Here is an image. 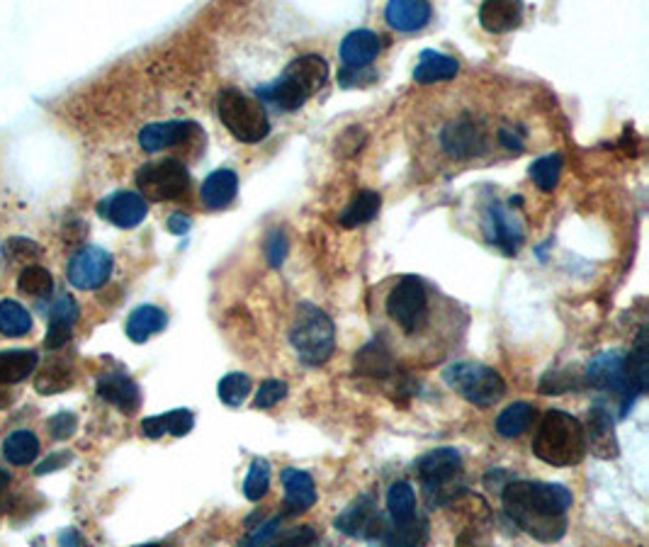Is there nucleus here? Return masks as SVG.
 I'll return each mask as SVG.
<instances>
[{"instance_id":"obj_23","label":"nucleus","mask_w":649,"mask_h":547,"mask_svg":"<svg viewBox=\"0 0 649 547\" xmlns=\"http://www.w3.org/2000/svg\"><path fill=\"white\" fill-rule=\"evenodd\" d=\"M457 71H460V61H457L455 56L436 52V49H423L419 54V61H416L414 81L421 83V86L453 81Z\"/></svg>"},{"instance_id":"obj_32","label":"nucleus","mask_w":649,"mask_h":547,"mask_svg":"<svg viewBox=\"0 0 649 547\" xmlns=\"http://www.w3.org/2000/svg\"><path fill=\"white\" fill-rule=\"evenodd\" d=\"M35 351H3L0 353V385H15L27 380L37 370Z\"/></svg>"},{"instance_id":"obj_49","label":"nucleus","mask_w":649,"mask_h":547,"mask_svg":"<svg viewBox=\"0 0 649 547\" xmlns=\"http://www.w3.org/2000/svg\"><path fill=\"white\" fill-rule=\"evenodd\" d=\"M71 326H61V324H49V331H47V348L49 351H59V348H64L66 343L71 341Z\"/></svg>"},{"instance_id":"obj_26","label":"nucleus","mask_w":649,"mask_h":547,"mask_svg":"<svg viewBox=\"0 0 649 547\" xmlns=\"http://www.w3.org/2000/svg\"><path fill=\"white\" fill-rule=\"evenodd\" d=\"M193 426H195L193 411L173 409L168 411V414L149 416V419L141 421V433H144L146 438H161L166 436V433H171V436L176 438H183L193 431Z\"/></svg>"},{"instance_id":"obj_46","label":"nucleus","mask_w":649,"mask_h":547,"mask_svg":"<svg viewBox=\"0 0 649 547\" xmlns=\"http://www.w3.org/2000/svg\"><path fill=\"white\" fill-rule=\"evenodd\" d=\"M287 239L282 231H270L268 239H265V256H268V263L270 268H280L282 263H285V256H287Z\"/></svg>"},{"instance_id":"obj_27","label":"nucleus","mask_w":649,"mask_h":547,"mask_svg":"<svg viewBox=\"0 0 649 547\" xmlns=\"http://www.w3.org/2000/svg\"><path fill=\"white\" fill-rule=\"evenodd\" d=\"M168 319L163 309L154 307V304H144L137 307L127 319V336L134 343H146L151 336H156L158 331L166 329Z\"/></svg>"},{"instance_id":"obj_31","label":"nucleus","mask_w":649,"mask_h":547,"mask_svg":"<svg viewBox=\"0 0 649 547\" xmlns=\"http://www.w3.org/2000/svg\"><path fill=\"white\" fill-rule=\"evenodd\" d=\"M625 375H628V385L632 397H642L649 382V363H647V329H640L635 348L625 358Z\"/></svg>"},{"instance_id":"obj_11","label":"nucleus","mask_w":649,"mask_h":547,"mask_svg":"<svg viewBox=\"0 0 649 547\" xmlns=\"http://www.w3.org/2000/svg\"><path fill=\"white\" fill-rule=\"evenodd\" d=\"M482 227L489 244H494L506 256H516L523 244V224L518 214L511 210V205H501L499 200H492L482 212Z\"/></svg>"},{"instance_id":"obj_13","label":"nucleus","mask_w":649,"mask_h":547,"mask_svg":"<svg viewBox=\"0 0 649 547\" xmlns=\"http://www.w3.org/2000/svg\"><path fill=\"white\" fill-rule=\"evenodd\" d=\"M112 265H115V261H112L105 248L86 246L73 253L66 275H69V283L76 290H98L110 280Z\"/></svg>"},{"instance_id":"obj_53","label":"nucleus","mask_w":649,"mask_h":547,"mask_svg":"<svg viewBox=\"0 0 649 547\" xmlns=\"http://www.w3.org/2000/svg\"><path fill=\"white\" fill-rule=\"evenodd\" d=\"M13 404V392L5 387H0V409H5V406Z\"/></svg>"},{"instance_id":"obj_33","label":"nucleus","mask_w":649,"mask_h":547,"mask_svg":"<svg viewBox=\"0 0 649 547\" xmlns=\"http://www.w3.org/2000/svg\"><path fill=\"white\" fill-rule=\"evenodd\" d=\"M3 455L10 465L25 467L37 460L39 455V438L32 431H15L5 438Z\"/></svg>"},{"instance_id":"obj_4","label":"nucleus","mask_w":649,"mask_h":547,"mask_svg":"<svg viewBox=\"0 0 649 547\" xmlns=\"http://www.w3.org/2000/svg\"><path fill=\"white\" fill-rule=\"evenodd\" d=\"M533 455L552 467L579 465L586 455L584 424L562 409L545 411L533 436Z\"/></svg>"},{"instance_id":"obj_44","label":"nucleus","mask_w":649,"mask_h":547,"mask_svg":"<svg viewBox=\"0 0 649 547\" xmlns=\"http://www.w3.org/2000/svg\"><path fill=\"white\" fill-rule=\"evenodd\" d=\"M581 382L574 380V375H564V372H547L540 382V392L543 394H564L569 389H579Z\"/></svg>"},{"instance_id":"obj_47","label":"nucleus","mask_w":649,"mask_h":547,"mask_svg":"<svg viewBox=\"0 0 649 547\" xmlns=\"http://www.w3.org/2000/svg\"><path fill=\"white\" fill-rule=\"evenodd\" d=\"M47 428L56 441H66V438H71L73 431L78 428V419H76V414H71V411H59V414L49 419Z\"/></svg>"},{"instance_id":"obj_36","label":"nucleus","mask_w":649,"mask_h":547,"mask_svg":"<svg viewBox=\"0 0 649 547\" xmlns=\"http://www.w3.org/2000/svg\"><path fill=\"white\" fill-rule=\"evenodd\" d=\"M530 180L538 185V190L543 193H552V190L560 185V176H562V156L560 154H547L540 156L538 161L530 163L528 168Z\"/></svg>"},{"instance_id":"obj_41","label":"nucleus","mask_w":649,"mask_h":547,"mask_svg":"<svg viewBox=\"0 0 649 547\" xmlns=\"http://www.w3.org/2000/svg\"><path fill=\"white\" fill-rule=\"evenodd\" d=\"M47 317H49V324L71 326L73 329V324H76L78 319V304L71 295H59L47 307Z\"/></svg>"},{"instance_id":"obj_35","label":"nucleus","mask_w":649,"mask_h":547,"mask_svg":"<svg viewBox=\"0 0 649 547\" xmlns=\"http://www.w3.org/2000/svg\"><path fill=\"white\" fill-rule=\"evenodd\" d=\"M32 329V317L25 307L13 300L0 302V334L8 338L27 336Z\"/></svg>"},{"instance_id":"obj_15","label":"nucleus","mask_w":649,"mask_h":547,"mask_svg":"<svg viewBox=\"0 0 649 547\" xmlns=\"http://www.w3.org/2000/svg\"><path fill=\"white\" fill-rule=\"evenodd\" d=\"M202 137L200 124L193 120H171V122H158L146 124L139 132V146L146 154H158V151L173 149V146L185 144L188 139Z\"/></svg>"},{"instance_id":"obj_55","label":"nucleus","mask_w":649,"mask_h":547,"mask_svg":"<svg viewBox=\"0 0 649 547\" xmlns=\"http://www.w3.org/2000/svg\"><path fill=\"white\" fill-rule=\"evenodd\" d=\"M139 547H163V545H158V543H149V545H139Z\"/></svg>"},{"instance_id":"obj_12","label":"nucleus","mask_w":649,"mask_h":547,"mask_svg":"<svg viewBox=\"0 0 649 547\" xmlns=\"http://www.w3.org/2000/svg\"><path fill=\"white\" fill-rule=\"evenodd\" d=\"M334 526L336 530H341L343 535H348V538L372 540V543H377L387 528L385 518L377 511V501L372 494L358 496L346 511L338 513Z\"/></svg>"},{"instance_id":"obj_30","label":"nucleus","mask_w":649,"mask_h":547,"mask_svg":"<svg viewBox=\"0 0 649 547\" xmlns=\"http://www.w3.org/2000/svg\"><path fill=\"white\" fill-rule=\"evenodd\" d=\"M535 416H538V411H535L533 404L516 402V404L506 406V409L496 416L494 428L501 438H518V436H523L530 426H533Z\"/></svg>"},{"instance_id":"obj_7","label":"nucleus","mask_w":649,"mask_h":547,"mask_svg":"<svg viewBox=\"0 0 649 547\" xmlns=\"http://www.w3.org/2000/svg\"><path fill=\"white\" fill-rule=\"evenodd\" d=\"M462 455L455 448H436L416 462L423 494L431 506H445L462 492Z\"/></svg>"},{"instance_id":"obj_10","label":"nucleus","mask_w":649,"mask_h":547,"mask_svg":"<svg viewBox=\"0 0 649 547\" xmlns=\"http://www.w3.org/2000/svg\"><path fill=\"white\" fill-rule=\"evenodd\" d=\"M586 385L601 389V392L615 394L620 399V416L628 414L630 406L635 404V397H632L628 385V375H625V355L620 351H606L596 355L589 368H586Z\"/></svg>"},{"instance_id":"obj_45","label":"nucleus","mask_w":649,"mask_h":547,"mask_svg":"<svg viewBox=\"0 0 649 547\" xmlns=\"http://www.w3.org/2000/svg\"><path fill=\"white\" fill-rule=\"evenodd\" d=\"M372 81H377V71L375 69H348L343 66L341 73H338V86L341 88H363L370 86Z\"/></svg>"},{"instance_id":"obj_51","label":"nucleus","mask_w":649,"mask_h":547,"mask_svg":"<svg viewBox=\"0 0 649 547\" xmlns=\"http://www.w3.org/2000/svg\"><path fill=\"white\" fill-rule=\"evenodd\" d=\"M190 227H193V222H190L188 214L176 212V214H171V219H168V229H171L173 234H178V236H183Z\"/></svg>"},{"instance_id":"obj_21","label":"nucleus","mask_w":649,"mask_h":547,"mask_svg":"<svg viewBox=\"0 0 649 547\" xmlns=\"http://www.w3.org/2000/svg\"><path fill=\"white\" fill-rule=\"evenodd\" d=\"M380 37L370 30H353L341 42V61L348 69H368L380 56Z\"/></svg>"},{"instance_id":"obj_3","label":"nucleus","mask_w":649,"mask_h":547,"mask_svg":"<svg viewBox=\"0 0 649 547\" xmlns=\"http://www.w3.org/2000/svg\"><path fill=\"white\" fill-rule=\"evenodd\" d=\"M329 81V64L321 54H304L290 61L280 78L256 90L258 100H268L282 112H295Z\"/></svg>"},{"instance_id":"obj_20","label":"nucleus","mask_w":649,"mask_h":547,"mask_svg":"<svg viewBox=\"0 0 649 547\" xmlns=\"http://www.w3.org/2000/svg\"><path fill=\"white\" fill-rule=\"evenodd\" d=\"M433 18L428 0H392L385 8V20L397 32H419Z\"/></svg>"},{"instance_id":"obj_24","label":"nucleus","mask_w":649,"mask_h":547,"mask_svg":"<svg viewBox=\"0 0 649 547\" xmlns=\"http://www.w3.org/2000/svg\"><path fill=\"white\" fill-rule=\"evenodd\" d=\"M353 368L358 375H370L385 380V377L397 370V365H394L392 348H389L382 338H375V341L365 343V346L355 353Z\"/></svg>"},{"instance_id":"obj_9","label":"nucleus","mask_w":649,"mask_h":547,"mask_svg":"<svg viewBox=\"0 0 649 547\" xmlns=\"http://www.w3.org/2000/svg\"><path fill=\"white\" fill-rule=\"evenodd\" d=\"M190 171L176 159L146 163L137 171V188L144 200H183L190 190Z\"/></svg>"},{"instance_id":"obj_19","label":"nucleus","mask_w":649,"mask_h":547,"mask_svg":"<svg viewBox=\"0 0 649 547\" xmlns=\"http://www.w3.org/2000/svg\"><path fill=\"white\" fill-rule=\"evenodd\" d=\"M95 389H98L100 399L117 406L122 414H134L141 406L139 385L124 372H105V375L98 377V387Z\"/></svg>"},{"instance_id":"obj_14","label":"nucleus","mask_w":649,"mask_h":547,"mask_svg":"<svg viewBox=\"0 0 649 547\" xmlns=\"http://www.w3.org/2000/svg\"><path fill=\"white\" fill-rule=\"evenodd\" d=\"M440 146L453 159H474L487 151V132L474 117H457L440 132Z\"/></svg>"},{"instance_id":"obj_52","label":"nucleus","mask_w":649,"mask_h":547,"mask_svg":"<svg viewBox=\"0 0 649 547\" xmlns=\"http://www.w3.org/2000/svg\"><path fill=\"white\" fill-rule=\"evenodd\" d=\"M59 545L61 547H81V535H78L73 528L64 530V533L59 535Z\"/></svg>"},{"instance_id":"obj_50","label":"nucleus","mask_w":649,"mask_h":547,"mask_svg":"<svg viewBox=\"0 0 649 547\" xmlns=\"http://www.w3.org/2000/svg\"><path fill=\"white\" fill-rule=\"evenodd\" d=\"M71 462V453H54V455H49L47 460H42L37 465V470H35V475H49V472H54V470H61V467H66Z\"/></svg>"},{"instance_id":"obj_29","label":"nucleus","mask_w":649,"mask_h":547,"mask_svg":"<svg viewBox=\"0 0 649 547\" xmlns=\"http://www.w3.org/2000/svg\"><path fill=\"white\" fill-rule=\"evenodd\" d=\"M387 513L392 526H411L419 521L416 516V492L409 482H394L387 492Z\"/></svg>"},{"instance_id":"obj_43","label":"nucleus","mask_w":649,"mask_h":547,"mask_svg":"<svg viewBox=\"0 0 649 547\" xmlns=\"http://www.w3.org/2000/svg\"><path fill=\"white\" fill-rule=\"evenodd\" d=\"M316 543V530L312 526L292 528L285 533L275 535V540L270 547H312Z\"/></svg>"},{"instance_id":"obj_39","label":"nucleus","mask_w":649,"mask_h":547,"mask_svg":"<svg viewBox=\"0 0 649 547\" xmlns=\"http://www.w3.org/2000/svg\"><path fill=\"white\" fill-rule=\"evenodd\" d=\"M270 489V462L265 458H253L244 482V496L248 501H261Z\"/></svg>"},{"instance_id":"obj_22","label":"nucleus","mask_w":649,"mask_h":547,"mask_svg":"<svg viewBox=\"0 0 649 547\" xmlns=\"http://www.w3.org/2000/svg\"><path fill=\"white\" fill-rule=\"evenodd\" d=\"M236 193H239V176L231 168H219V171L210 173L200 188L202 205L214 212L227 210L231 202H234Z\"/></svg>"},{"instance_id":"obj_25","label":"nucleus","mask_w":649,"mask_h":547,"mask_svg":"<svg viewBox=\"0 0 649 547\" xmlns=\"http://www.w3.org/2000/svg\"><path fill=\"white\" fill-rule=\"evenodd\" d=\"M479 22L492 35H504L523 22V5L513 0H489L479 8Z\"/></svg>"},{"instance_id":"obj_18","label":"nucleus","mask_w":649,"mask_h":547,"mask_svg":"<svg viewBox=\"0 0 649 547\" xmlns=\"http://www.w3.org/2000/svg\"><path fill=\"white\" fill-rule=\"evenodd\" d=\"M282 487H285L282 518H295L299 513H307L316 504V487L309 472L287 467V470H282Z\"/></svg>"},{"instance_id":"obj_5","label":"nucleus","mask_w":649,"mask_h":547,"mask_svg":"<svg viewBox=\"0 0 649 547\" xmlns=\"http://www.w3.org/2000/svg\"><path fill=\"white\" fill-rule=\"evenodd\" d=\"M290 343L297 358L309 368H319L336 351V326L324 309L302 302L290 329Z\"/></svg>"},{"instance_id":"obj_1","label":"nucleus","mask_w":649,"mask_h":547,"mask_svg":"<svg viewBox=\"0 0 649 547\" xmlns=\"http://www.w3.org/2000/svg\"><path fill=\"white\" fill-rule=\"evenodd\" d=\"M501 501L511 521L540 543H557L567 533L572 492L564 484L511 479L501 489Z\"/></svg>"},{"instance_id":"obj_16","label":"nucleus","mask_w":649,"mask_h":547,"mask_svg":"<svg viewBox=\"0 0 649 547\" xmlns=\"http://www.w3.org/2000/svg\"><path fill=\"white\" fill-rule=\"evenodd\" d=\"M98 212L103 214L110 224L120 229H134L149 214V205L139 193H129V190H120V193L107 195L98 205Z\"/></svg>"},{"instance_id":"obj_42","label":"nucleus","mask_w":649,"mask_h":547,"mask_svg":"<svg viewBox=\"0 0 649 547\" xmlns=\"http://www.w3.org/2000/svg\"><path fill=\"white\" fill-rule=\"evenodd\" d=\"M287 392H290V387H287V382H282V380H265L261 389H258L256 392V402H253V406H256V409H273L275 404H280L282 399L287 397Z\"/></svg>"},{"instance_id":"obj_17","label":"nucleus","mask_w":649,"mask_h":547,"mask_svg":"<svg viewBox=\"0 0 649 547\" xmlns=\"http://www.w3.org/2000/svg\"><path fill=\"white\" fill-rule=\"evenodd\" d=\"M586 436V450L596 455L601 460H611L618 455V441H615V421L611 411H606L603 406H594L586 416L584 426Z\"/></svg>"},{"instance_id":"obj_54","label":"nucleus","mask_w":649,"mask_h":547,"mask_svg":"<svg viewBox=\"0 0 649 547\" xmlns=\"http://www.w3.org/2000/svg\"><path fill=\"white\" fill-rule=\"evenodd\" d=\"M8 484H10V475L5 470H0V494H3L5 489H8Z\"/></svg>"},{"instance_id":"obj_28","label":"nucleus","mask_w":649,"mask_h":547,"mask_svg":"<svg viewBox=\"0 0 649 547\" xmlns=\"http://www.w3.org/2000/svg\"><path fill=\"white\" fill-rule=\"evenodd\" d=\"M382 207V195L375 193V190H360V193L353 195V200L348 202L346 210L338 214V222L346 229H358L363 224L372 222L377 217Z\"/></svg>"},{"instance_id":"obj_38","label":"nucleus","mask_w":649,"mask_h":547,"mask_svg":"<svg viewBox=\"0 0 649 547\" xmlns=\"http://www.w3.org/2000/svg\"><path fill=\"white\" fill-rule=\"evenodd\" d=\"M18 287L22 295L27 297H47L54 290V278L42 265H27L20 273Z\"/></svg>"},{"instance_id":"obj_6","label":"nucleus","mask_w":649,"mask_h":547,"mask_svg":"<svg viewBox=\"0 0 649 547\" xmlns=\"http://www.w3.org/2000/svg\"><path fill=\"white\" fill-rule=\"evenodd\" d=\"M217 115L231 137L244 144H258L270 134L265 105L239 88H224L217 95Z\"/></svg>"},{"instance_id":"obj_37","label":"nucleus","mask_w":649,"mask_h":547,"mask_svg":"<svg viewBox=\"0 0 649 547\" xmlns=\"http://www.w3.org/2000/svg\"><path fill=\"white\" fill-rule=\"evenodd\" d=\"M251 389H253L251 377L244 375V372H229V375L222 377L217 385L219 402L231 406V409H236V406H241L246 402L248 394H251Z\"/></svg>"},{"instance_id":"obj_48","label":"nucleus","mask_w":649,"mask_h":547,"mask_svg":"<svg viewBox=\"0 0 649 547\" xmlns=\"http://www.w3.org/2000/svg\"><path fill=\"white\" fill-rule=\"evenodd\" d=\"M280 523L282 516L270 518L268 523H263V526H258V530H253V533L248 535L244 547H268L275 540V535L280 533Z\"/></svg>"},{"instance_id":"obj_40","label":"nucleus","mask_w":649,"mask_h":547,"mask_svg":"<svg viewBox=\"0 0 649 547\" xmlns=\"http://www.w3.org/2000/svg\"><path fill=\"white\" fill-rule=\"evenodd\" d=\"M42 253V246L35 244V241L25 239V236H15V239L5 241V246L0 248V258H3L5 265L15 263H27L32 258H37Z\"/></svg>"},{"instance_id":"obj_34","label":"nucleus","mask_w":649,"mask_h":547,"mask_svg":"<svg viewBox=\"0 0 649 547\" xmlns=\"http://www.w3.org/2000/svg\"><path fill=\"white\" fill-rule=\"evenodd\" d=\"M73 385V368L66 360H49L42 370L37 372L35 389L39 394H59L66 392Z\"/></svg>"},{"instance_id":"obj_2","label":"nucleus","mask_w":649,"mask_h":547,"mask_svg":"<svg viewBox=\"0 0 649 547\" xmlns=\"http://www.w3.org/2000/svg\"><path fill=\"white\" fill-rule=\"evenodd\" d=\"M443 297L433 292V287L421 275H402V278L387 283L382 295V314H385L389 329L397 331L404 341H426L436 326L438 314L443 312Z\"/></svg>"},{"instance_id":"obj_8","label":"nucleus","mask_w":649,"mask_h":547,"mask_svg":"<svg viewBox=\"0 0 649 547\" xmlns=\"http://www.w3.org/2000/svg\"><path fill=\"white\" fill-rule=\"evenodd\" d=\"M443 382L453 392L460 394L465 402H470L479 409L499 404L506 394V382L494 368L472 360H457L443 370Z\"/></svg>"}]
</instances>
